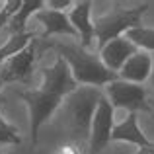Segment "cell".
Listing matches in <instances>:
<instances>
[{
  "instance_id": "cell-14",
  "label": "cell",
  "mask_w": 154,
  "mask_h": 154,
  "mask_svg": "<svg viewBox=\"0 0 154 154\" xmlns=\"http://www.w3.org/2000/svg\"><path fill=\"white\" fill-rule=\"evenodd\" d=\"M33 39H37V33H35V31H26V33H20V35H10V39L0 47V63H2V60H8L10 57H14L16 53L23 51Z\"/></svg>"
},
{
  "instance_id": "cell-18",
  "label": "cell",
  "mask_w": 154,
  "mask_h": 154,
  "mask_svg": "<svg viewBox=\"0 0 154 154\" xmlns=\"http://www.w3.org/2000/svg\"><path fill=\"white\" fill-rule=\"evenodd\" d=\"M72 0H49V2H45V6L49 8V10H57V12H63L64 8H70L72 6Z\"/></svg>"
},
{
  "instance_id": "cell-19",
  "label": "cell",
  "mask_w": 154,
  "mask_h": 154,
  "mask_svg": "<svg viewBox=\"0 0 154 154\" xmlns=\"http://www.w3.org/2000/svg\"><path fill=\"white\" fill-rule=\"evenodd\" d=\"M55 154H80V146L78 144H64V146H60V148H57V152Z\"/></svg>"
},
{
  "instance_id": "cell-13",
  "label": "cell",
  "mask_w": 154,
  "mask_h": 154,
  "mask_svg": "<svg viewBox=\"0 0 154 154\" xmlns=\"http://www.w3.org/2000/svg\"><path fill=\"white\" fill-rule=\"evenodd\" d=\"M41 8H45V2H43V0H26V2H22L20 10L16 12L10 18V22H8V27H10L12 35L26 33L27 31V20L37 10H41Z\"/></svg>"
},
{
  "instance_id": "cell-12",
  "label": "cell",
  "mask_w": 154,
  "mask_h": 154,
  "mask_svg": "<svg viewBox=\"0 0 154 154\" xmlns=\"http://www.w3.org/2000/svg\"><path fill=\"white\" fill-rule=\"evenodd\" d=\"M111 140L137 144L139 148H154V143L148 140V137L139 127V113H127V119L113 125Z\"/></svg>"
},
{
  "instance_id": "cell-9",
  "label": "cell",
  "mask_w": 154,
  "mask_h": 154,
  "mask_svg": "<svg viewBox=\"0 0 154 154\" xmlns=\"http://www.w3.org/2000/svg\"><path fill=\"white\" fill-rule=\"evenodd\" d=\"M137 51L139 49L129 39L117 37V39H111L109 43H105L102 49H100L98 55H100V59H102L105 68H109L111 72H119L121 66L127 63V59L133 57Z\"/></svg>"
},
{
  "instance_id": "cell-15",
  "label": "cell",
  "mask_w": 154,
  "mask_h": 154,
  "mask_svg": "<svg viewBox=\"0 0 154 154\" xmlns=\"http://www.w3.org/2000/svg\"><path fill=\"white\" fill-rule=\"evenodd\" d=\"M137 49L140 51H152L154 53V27H135V29L127 31V37Z\"/></svg>"
},
{
  "instance_id": "cell-5",
  "label": "cell",
  "mask_w": 154,
  "mask_h": 154,
  "mask_svg": "<svg viewBox=\"0 0 154 154\" xmlns=\"http://www.w3.org/2000/svg\"><path fill=\"white\" fill-rule=\"evenodd\" d=\"M105 98L113 109H127V113L150 111L146 92L139 84H131L117 78L105 86Z\"/></svg>"
},
{
  "instance_id": "cell-3",
  "label": "cell",
  "mask_w": 154,
  "mask_h": 154,
  "mask_svg": "<svg viewBox=\"0 0 154 154\" xmlns=\"http://www.w3.org/2000/svg\"><path fill=\"white\" fill-rule=\"evenodd\" d=\"M148 6H150L148 2H143L135 8L115 6L113 10L105 12L102 16H96L92 20V27H94V39H98V51L111 39L121 37V33H127L129 29L143 26L140 22H143V16L148 10Z\"/></svg>"
},
{
  "instance_id": "cell-7",
  "label": "cell",
  "mask_w": 154,
  "mask_h": 154,
  "mask_svg": "<svg viewBox=\"0 0 154 154\" xmlns=\"http://www.w3.org/2000/svg\"><path fill=\"white\" fill-rule=\"evenodd\" d=\"M35 64V41H31L23 51L16 53L8 60H4L0 70V84L10 82H27Z\"/></svg>"
},
{
  "instance_id": "cell-6",
  "label": "cell",
  "mask_w": 154,
  "mask_h": 154,
  "mask_svg": "<svg viewBox=\"0 0 154 154\" xmlns=\"http://www.w3.org/2000/svg\"><path fill=\"white\" fill-rule=\"evenodd\" d=\"M113 113L115 109L111 107V103L107 102V98L102 94L98 105L94 109L92 115V123H90V154H98L102 152L107 143L111 140V131H113Z\"/></svg>"
},
{
  "instance_id": "cell-1",
  "label": "cell",
  "mask_w": 154,
  "mask_h": 154,
  "mask_svg": "<svg viewBox=\"0 0 154 154\" xmlns=\"http://www.w3.org/2000/svg\"><path fill=\"white\" fill-rule=\"evenodd\" d=\"M78 88L70 74V68L60 57L43 70V82L35 90L20 92V100H23L29 109V137L31 144H37V133L41 125L59 109L63 100Z\"/></svg>"
},
{
  "instance_id": "cell-2",
  "label": "cell",
  "mask_w": 154,
  "mask_h": 154,
  "mask_svg": "<svg viewBox=\"0 0 154 154\" xmlns=\"http://www.w3.org/2000/svg\"><path fill=\"white\" fill-rule=\"evenodd\" d=\"M55 49L59 51V57L68 64L70 74L76 84L90 88H103L109 82L117 80V72H111L103 66L98 53H90L82 49L80 45H63L57 43Z\"/></svg>"
},
{
  "instance_id": "cell-4",
  "label": "cell",
  "mask_w": 154,
  "mask_h": 154,
  "mask_svg": "<svg viewBox=\"0 0 154 154\" xmlns=\"http://www.w3.org/2000/svg\"><path fill=\"white\" fill-rule=\"evenodd\" d=\"M102 98V90L98 88H76L72 94L64 98V117L70 129L76 135L88 139L90 137V123L94 109Z\"/></svg>"
},
{
  "instance_id": "cell-21",
  "label": "cell",
  "mask_w": 154,
  "mask_h": 154,
  "mask_svg": "<svg viewBox=\"0 0 154 154\" xmlns=\"http://www.w3.org/2000/svg\"><path fill=\"white\" fill-rule=\"evenodd\" d=\"M152 59V72H150V82H152V88H154V55H150Z\"/></svg>"
},
{
  "instance_id": "cell-16",
  "label": "cell",
  "mask_w": 154,
  "mask_h": 154,
  "mask_svg": "<svg viewBox=\"0 0 154 154\" xmlns=\"http://www.w3.org/2000/svg\"><path fill=\"white\" fill-rule=\"evenodd\" d=\"M4 144H22V137L14 125H10L4 119L2 111H0V146Z\"/></svg>"
},
{
  "instance_id": "cell-22",
  "label": "cell",
  "mask_w": 154,
  "mask_h": 154,
  "mask_svg": "<svg viewBox=\"0 0 154 154\" xmlns=\"http://www.w3.org/2000/svg\"><path fill=\"white\" fill-rule=\"evenodd\" d=\"M148 107H150V111H154V98L148 100Z\"/></svg>"
},
{
  "instance_id": "cell-8",
  "label": "cell",
  "mask_w": 154,
  "mask_h": 154,
  "mask_svg": "<svg viewBox=\"0 0 154 154\" xmlns=\"http://www.w3.org/2000/svg\"><path fill=\"white\" fill-rule=\"evenodd\" d=\"M90 14H92V2L90 0L74 2L72 4V10L66 14L70 26L76 29V33L80 37V47L86 49V51L94 45V27H92Z\"/></svg>"
},
{
  "instance_id": "cell-23",
  "label": "cell",
  "mask_w": 154,
  "mask_h": 154,
  "mask_svg": "<svg viewBox=\"0 0 154 154\" xmlns=\"http://www.w3.org/2000/svg\"><path fill=\"white\" fill-rule=\"evenodd\" d=\"M0 103H4V98H2V94H0Z\"/></svg>"
},
{
  "instance_id": "cell-20",
  "label": "cell",
  "mask_w": 154,
  "mask_h": 154,
  "mask_svg": "<svg viewBox=\"0 0 154 154\" xmlns=\"http://www.w3.org/2000/svg\"><path fill=\"white\" fill-rule=\"evenodd\" d=\"M135 154H154V148H139Z\"/></svg>"
},
{
  "instance_id": "cell-17",
  "label": "cell",
  "mask_w": 154,
  "mask_h": 154,
  "mask_svg": "<svg viewBox=\"0 0 154 154\" xmlns=\"http://www.w3.org/2000/svg\"><path fill=\"white\" fill-rule=\"evenodd\" d=\"M20 6H22V0H8V2H4L2 10H0V31H2L4 26H8L10 18L20 10Z\"/></svg>"
},
{
  "instance_id": "cell-10",
  "label": "cell",
  "mask_w": 154,
  "mask_h": 154,
  "mask_svg": "<svg viewBox=\"0 0 154 154\" xmlns=\"http://www.w3.org/2000/svg\"><path fill=\"white\" fill-rule=\"evenodd\" d=\"M152 72V59L146 51H137L133 57H129L127 63L121 66V70L117 72V78L125 80V82L131 84H139L143 86L148 78H150Z\"/></svg>"
},
{
  "instance_id": "cell-11",
  "label": "cell",
  "mask_w": 154,
  "mask_h": 154,
  "mask_svg": "<svg viewBox=\"0 0 154 154\" xmlns=\"http://www.w3.org/2000/svg\"><path fill=\"white\" fill-rule=\"evenodd\" d=\"M33 20H37L39 23L43 26V31L37 35L41 39H47L49 35H57V33H63V35H72V37H78L76 29L70 26L66 14L64 12H57V10H49V8H41L33 14Z\"/></svg>"
}]
</instances>
